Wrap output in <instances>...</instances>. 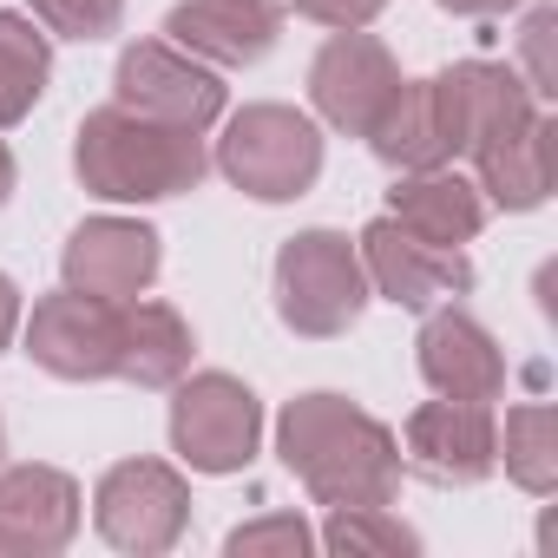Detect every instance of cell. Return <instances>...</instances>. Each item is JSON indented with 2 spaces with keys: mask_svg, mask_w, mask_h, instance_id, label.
Masks as SVG:
<instances>
[{
  "mask_svg": "<svg viewBox=\"0 0 558 558\" xmlns=\"http://www.w3.org/2000/svg\"><path fill=\"white\" fill-rule=\"evenodd\" d=\"M276 453L316 506H395L401 440L349 395H296L276 414Z\"/></svg>",
  "mask_w": 558,
  "mask_h": 558,
  "instance_id": "1",
  "label": "cell"
},
{
  "mask_svg": "<svg viewBox=\"0 0 558 558\" xmlns=\"http://www.w3.org/2000/svg\"><path fill=\"white\" fill-rule=\"evenodd\" d=\"M73 171L106 204H158V197L197 191L204 171H210V151H204V132H184V125L125 112L112 99V106H99V112L80 119Z\"/></svg>",
  "mask_w": 558,
  "mask_h": 558,
  "instance_id": "2",
  "label": "cell"
},
{
  "mask_svg": "<svg viewBox=\"0 0 558 558\" xmlns=\"http://www.w3.org/2000/svg\"><path fill=\"white\" fill-rule=\"evenodd\" d=\"M368 310V269L342 230H296L276 250V316L310 342H336Z\"/></svg>",
  "mask_w": 558,
  "mask_h": 558,
  "instance_id": "3",
  "label": "cell"
},
{
  "mask_svg": "<svg viewBox=\"0 0 558 558\" xmlns=\"http://www.w3.org/2000/svg\"><path fill=\"white\" fill-rule=\"evenodd\" d=\"M217 171L256 204H290L323 178V132L296 106H243L217 138Z\"/></svg>",
  "mask_w": 558,
  "mask_h": 558,
  "instance_id": "4",
  "label": "cell"
},
{
  "mask_svg": "<svg viewBox=\"0 0 558 558\" xmlns=\"http://www.w3.org/2000/svg\"><path fill=\"white\" fill-rule=\"evenodd\" d=\"M256 440H263V401L236 375H223V368L178 375L171 447L191 473H243L256 460Z\"/></svg>",
  "mask_w": 558,
  "mask_h": 558,
  "instance_id": "5",
  "label": "cell"
},
{
  "mask_svg": "<svg viewBox=\"0 0 558 558\" xmlns=\"http://www.w3.org/2000/svg\"><path fill=\"white\" fill-rule=\"evenodd\" d=\"M93 525L106 545L158 558L191 525V486L165 460H119V466H106V480L93 493Z\"/></svg>",
  "mask_w": 558,
  "mask_h": 558,
  "instance_id": "6",
  "label": "cell"
},
{
  "mask_svg": "<svg viewBox=\"0 0 558 558\" xmlns=\"http://www.w3.org/2000/svg\"><path fill=\"white\" fill-rule=\"evenodd\" d=\"M368 151L388 171H440L466 151V93L447 73L434 80H401L395 99L381 106V119L368 125Z\"/></svg>",
  "mask_w": 558,
  "mask_h": 558,
  "instance_id": "7",
  "label": "cell"
},
{
  "mask_svg": "<svg viewBox=\"0 0 558 558\" xmlns=\"http://www.w3.org/2000/svg\"><path fill=\"white\" fill-rule=\"evenodd\" d=\"M112 99L125 112H145V119H165V125H184V132H210L223 119L230 93L184 47H171V40H132L119 53V73H112Z\"/></svg>",
  "mask_w": 558,
  "mask_h": 558,
  "instance_id": "8",
  "label": "cell"
},
{
  "mask_svg": "<svg viewBox=\"0 0 558 558\" xmlns=\"http://www.w3.org/2000/svg\"><path fill=\"white\" fill-rule=\"evenodd\" d=\"M355 250H362V269H368V290L388 296L395 310L427 316V310H440V303H453V296L473 290V263H466L460 250L421 243V236L401 230L395 217H375V223L355 236Z\"/></svg>",
  "mask_w": 558,
  "mask_h": 558,
  "instance_id": "9",
  "label": "cell"
},
{
  "mask_svg": "<svg viewBox=\"0 0 558 558\" xmlns=\"http://www.w3.org/2000/svg\"><path fill=\"white\" fill-rule=\"evenodd\" d=\"M401 466L421 473L427 486H480L499 473V427L486 401H427L401 427Z\"/></svg>",
  "mask_w": 558,
  "mask_h": 558,
  "instance_id": "10",
  "label": "cell"
},
{
  "mask_svg": "<svg viewBox=\"0 0 558 558\" xmlns=\"http://www.w3.org/2000/svg\"><path fill=\"white\" fill-rule=\"evenodd\" d=\"M395 86H401L395 53L375 34H362V27L329 34L323 53L310 60V106L336 132H349V138H368V125L381 119V106L395 99Z\"/></svg>",
  "mask_w": 558,
  "mask_h": 558,
  "instance_id": "11",
  "label": "cell"
},
{
  "mask_svg": "<svg viewBox=\"0 0 558 558\" xmlns=\"http://www.w3.org/2000/svg\"><path fill=\"white\" fill-rule=\"evenodd\" d=\"M119 310L125 303H99L80 290L40 296L27 316V355L34 368L60 375V381H112L119 375Z\"/></svg>",
  "mask_w": 558,
  "mask_h": 558,
  "instance_id": "12",
  "label": "cell"
},
{
  "mask_svg": "<svg viewBox=\"0 0 558 558\" xmlns=\"http://www.w3.org/2000/svg\"><path fill=\"white\" fill-rule=\"evenodd\" d=\"M165 250H158V230L138 223V217H86L73 236H66V290L80 296H99V303H138L151 290Z\"/></svg>",
  "mask_w": 558,
  "mask_h": 558,
  "instance_id": "13",
  "label": "cell"
},
{
  "mask_svg": "<svg viewBox=\"0 0 558 558\" xmlns=\"http://www.w3.org/2000/svg\"><path fill=\"white\" fill-rule=\"evenodd\" d=\"M414 362L421 381L447 401H499L506 395V349L493 342V329L453 303L427 310L421 336H414Z\"/></svg>",
  "mask_w": 558,
  "mask_h": 558,
  "instance_id": "14",
  "label": "cell"
},
{
  "mask_svg": "<svg viewBox=\"0 0 558 558\" xmlns=\"http://www.w3.org/2000/svg\"><path fill=\"white\" fill-rule=\"evenodd\" d=\"M165 34L204 66H256L283 34V8L276 0H178L165 14Z\"/></svg>",
  "mask_w": 558,
  "mask_h": 558,
  "instance_id": "15",
  "label": "cell"
},
{
  "mask_svg": "<svg viewBox=\"0 0 558 558\" xmlns=\"http://www.w3.org/2000/svg\"><path fill=\"white\" fill-rule=\"evenodd\" d=\"M388 217L401 230H414L421 243H440V250H460L486 230V197L480 184L453 178L447 165L440 171H401L395 191H388Z\"/></svg>",
  "mask_w": 558,
  "mask_h": 558,
  "instance_id": "16",
  "label": "cell"
},
{
  "mask_svg": "<svg viewBox=\"0 0 558 558\" xmlns=\"http://www.w3.org/2000/svg\"><path fill=\"white\" fill-rule=\"evenodd\" d=\"M0 525H14L34 551H66L80 532V486L60 466L21 460L0 466Z\"/></svg>",
  "mask_w": 558,
  "mask_h": 558,
  "instance_id": "17",
  "label": "cell"
},
{
  "mask_svg": "<svg viewBox=\"0 0 558 558\" xmlns=\"http://www.w3.org/2000/svg\"><path fill=\"white\" fill-rule=\"evenodd\" d=\"M191 323L171 303H125L119 310V375L132 388H178V375H191Z\"/></svg>",
  "mask_w": 558,
  "mask_h": 558,
  "instance_id": "18",
  "label": "cell"
},
{
  "mask_svg": "<svg viewBox=\"0 0 558 558\" xmlns=\"http://www.w3.org/2000/svg\"><path fill=\"white\" fill-rule=\"evenodd\" d=\"M473 171H480V197L499 204V210H538L551 197V112L506 138V145H480L473 151Z\"/></svg>",
  "mask_w": 558,
  "mask_h": 558,
  "instance_id": "19",
  "label": "cell"
},
{
  "mask_svg": "<svg viewBox=\"0 0 558 558\" xmlns=\"http://www.w3.org/2000/svg\"><path fill=\"white\" fill-rule=\"evenodd\" d=\"M53 80V47L27 14H0V132L21 125Z\"/></svg>",
  "mask_w": 558,
  "mask_h": 558,
  "instance_id": "20",
  "label": "cell"
},
{
  "mask_svg": "<svg viewBox=\"0 0 558 558\" xmlns=\"http://www.w3.org/2000/svg\"><path fill=\"white\" fill-rule=\"evenodd\" d=\"M499 460H506V473H512L532 499H545V493L558 486V414H551V401H519V408L506 414Z\"/></svg>",
  "mask_w": 558,
  "mask_h": 558,
  "instance_id": "21",
  "label": "cell"
},
{
  "mask_svg": "<svg viewBox=\"0 0 558 558\" xmlns=\"http://www.w3.org/2000/svg\"><path fill=\"white\" fill-rule=\"evenodd\" d=\"M323 545L329 551H421V532L401 525L388 506H329V525H323Z\"/></svg>",
  "mask_w": 558,
  "mask_h": 558,
  "instance_id": "22",
  "label": "cell"
},
{
  "mask_svg": "<svg viewBox=\"0 0 558 558\" xmlns=\"http://www.w3.org/2000/svg\"><path fill=\"white\" fill-rule=\"evenodd\" d=\"M34 21L53 34V40H112L119 21H125V0H34Z\"/></svg>",
  "mask_w": 558,
  "mask_h": 558,
  "instance_id": "23",
  "label": "cell"
},
{
  "mask_svg": "<svg viewBox=\"0 0 558 558\" xmlns=\"http://www.w3.org/2000/svg\"><path fill=\"white\" fill-rule=\"evenodd\" d=\"M310 545H316V532H310L303 512H263V519H250V525H236V532L223 538L230 558H263V551H276V558H303Z\"/></svg>",
  "mask_w": 558,
  "mask_h": 558,
  "instance_id": "24",
  "label": "cell"
},
{
  "mask_svg": "<svg viewBox=\"0 0 558 558\" xmlns=\"http://www.w3.org/2000/svg\"><path fill=\"white\" fill-rule=\"evenodd\" d=\"M551 34H558V8H532V21H525V34H519V60H525V86L538 93V99H551L558 93V66H551Z\"/></svg>",
  "mask_w": 558,
  "mask_h": 558,
  "instance_id": "25",
  "label": "cell"
},
{
  "mask_svg": "<svg viewBox=\"0 0 558 558\" xmlns=\"http://www.w3.org/2000/svg\"><path fill=\"white\" fill-rule=\"evenodd\" d=\"M381 8H388V0H296V14H303V21L336 27V34H342V27H368Z\"/></svg>",
  "mask_w": 558,
  "mask_h": 558,
  "instance_id": "26",
  "label": "cell"
},
{
  "mask_svg": "<svg viewBox=\"0 0 558 558\" xmlns=\"http://www.w3.org/2000/svg\"><path fill=\"white\" fill-rule=\"evenodd\" d=\"M14 336H21V290H14V276H0V349Z\"/></svg>",
  "mask_w": 558,
  "mask_h": 558,
  "instance_id": "27",
  "label": "cell"
},
{
  "mask_svg": "<svg viewBox=\"0 0 558 558\" xmlns=\"http://www.w3.org/2000/svg\"><path fill=\"white\" fill-rule=\"evenodd\" d=\"M434 8H447V14H460V21H493V14L519 8V0H434Z\"/></svg>",
  "mask_w": 558,
  "mask_h": 558,
  "instance_id": "28",
  "label": "cell"
},
{
  "mask_svg": "<svg viewBox=\"0 0 558 558\" xmlns=\"http://www.w3.org/2000/svg\"><path fill=\"white\" fill-rule=\"evenodd\" d=\"M8 197H14V151L0 145V204H8Z\"/></svg>",
  "mask_w": 558,
  "mask_h": 558,
  "instance_id": "29",
  "label": "cell"
},
{
  "mask_svg": "<svg viewBox=\"0 0 558 558\" xmlns=\"http://www.w3.org/2000/svg\"><path fill=\"white\" fill-rule=\"evenodd\" d=\"M0 551H34V545H27V538H21L14 525H0Z\"/></svg>",
  "mask_w": 558,
  "mask_h": 558,
  "instance_id": "30",
  "label": "cell"
},
{
  "mask_svg": "<svg viewBox=\"0 0 558 558\" xmlns=\"http://www.w3.org/2000/svg\"><path fill=\"white\" fill-rule=\"evenodd\" d=\"M0 460H8V421H0Z\"/></svg>",
  "mask_w": 558,
  "mask_h": 558,
  "instance_id": "31",
  "label": "cell"
}]
</instances>
